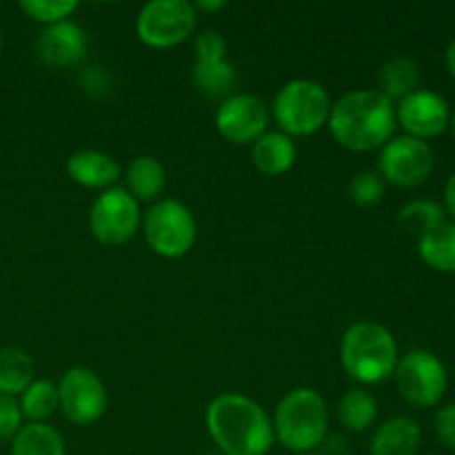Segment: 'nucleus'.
I'll use <instances>...</instances> for the list:
<instances>
[{
    "label": "nucleus",
    "instance_id": "f257e3e1",
    "mask_svg": "<svg viewBox=\"0 0 455 455\" xmlns=\"http://www.w3.org/2000/svg\"><path fill=\"white\" fill-rule=\"evenodd\" d=\"M327 124L338 145L364 154L382 149L394 138L398 118L394 102L378 89H358L331 105Z\"/></svg>",
    "mask_w": 455,
    "mask_h": 455
},
{
    "label": "nucleus",
    "instance_id": "f03ea898",
    "mask_svg": "<svg viewBox=\"0 0 455 455\" xmlns=\"http://www.w3.org/2000/svg\"><path fill=\"white\" fill-rule=\"evenodd\" d=\"M207 429L225 455H265L274 444V422L256 400L222 394L207 407Z\"/></svg>",
    "mask_w": 455,
    "mask_h": 455
},
{
    "label": "nucleus",
    "instance_id": "7ed1b4c3",
    "mask_svg": "<svg viewBox=\"0 0 455 455\" xmlns=\"http://www.w3.org/2000/svg\"><path fill=\"white\" fill-rule=\"evenodd\" d=\"M398 342L394 333L371 320L351 324L342 336L340 363L351 380L360 385H380L394 376L398 364Z\"/></svg>",
    "mask_w": 455,
    "mask_h": 455
},
{
    "label": "nucleus",
    "instance_id": "20e7f679",
    "mask_svg": "<svg viewBox=\"0 0 455 455\" xmlns=\"http://www.w3.org/2000/svg\"><path fill=\"white\" fill-rule=\"evenodd\" d=\"M327 403L311 387L291 389L275 407L274 435L296 455L318 451L327 438Z\"/></svg>",
    "mask_w": 455,
    "mask_h": 455
},
{
    "label": "nucleus",
    "instance_id": "39448f33",
    "mask_svg": "<svg viewBox=\"0 0 455 455\" xmlns=\"http://www.w3.org/2000/svg\"><path fill=\"white\" fill-rule=\"evenodd\" d=\"M329 114L331 98L327 89L314 80H291L274 98V118L289 138L320 132L329 123Z\"/></svg>",
    "mask_w": 455,
    "mask_h": 455
},
{
    "label": "nucleus",
    "instance_id": "423d86ee",
    "mask_svg": "<svg viewBox=\"0 0 455 455\" xmlns=\"http://www.w3.org/2000/svg\"><path fill=\"white\" fill-rule=\"evenodd\" d=\"M395 387L404 403L418 409L438 407L449 387L447 367L435 354L427 349H413L395 364Z\"/></svg>",
    "mask_w": 455,
    "mask_h": 455
},
{
    "label": "nucleus",
    "instance_id": "0eeeda50",
    "mask_svg": "<svg viewBox=\"0 0 455 455\" xmlns=\"http://www.w3.org/2000/svg\"><path fill=\"white\" fill-rule=\"evenodd\" d=\"M142 231L151 251L173 260L191 251L198 235V225L189 207L178 200H160L145 213Z\"/></svg>",
    "mask_w": 455,
    "mask_h": 455
},
{
    "label": "nucleus",
    "instance_id": "6e6552de",
    "mask_svg": "<svg viewBox=\"0 0 455 455\" xmlns=\"http://www.w3.org/2000/svg\"><path fill=\"white\" fill-rule=\"evenodd\" d=\"M198 12L187 0H154L140 9L138 38L151 49H169L185 43L196 29Z\"/></svg>",
    "mask_w": 455,
    "mask_h": 455
},
{
    "label": "nucleus",
    "instance_id": "1a4fd4ad",
    "mask_svg": "<svg viewBox=\"0 0 455 455\" xmlns=\"http://www.w3.org/2000/svg\"><path fill=\"white\" fill-rule=\"evenodd\" d=\"M140 204L127 189L111 187L102 191L89 212V227L93 238L107 247L129 243L140 227Z\"/></svg>",
    "mask_w": 455,
    "mask_h": 455
},
{
    "label": "nucleus",
    "instance_id": "9d476101",
    "mask_svg": "<svg viewBox=\"0 0 455 455\" xmlns=\"http://www.w3.org/2000/svg\"><path fill=\"white\" fill-rule=\"evenodd\" d=\"M435 167V154L429 142L411 136H394L380 149V176L395 187L422 185L429 180Z\"/></svg>",
    "mask_w": 455,
    "mask_h": 455
},
{
    "label": "nucleus",
    "instance_id": "9b49d317",
    "mask_svg": "<svg viewBox=\"0 0 455 455\" xmlns=\"http://www.w3.org/2000/svg\"><path fill=\"white\" fill-rule=\"evenodd\" d=\"M196 65L191 71L196 89L209 100H225L238 83L234 65L225 60L227 43L216 29H207L196 38Z\"/></svg>",
    "mask_w": 455,
    "mask_h": 455
},
{
    "label": "nucleus",
    "instance_id": "f8f14e48",
    "mask_svg": "<svg viewBox=\"0 0 455 455\" xmlns=\"http://www.w3.org/2000/svg\"><path fill=\"white\" fill-rule=\"evenodd\" d=\"M58 409L69 422L93 425L107 409V391L98 373L87 367H74L58 382Z\"/></svg>",
    "mask_w": 455,
    "mask_h": 455
},
{
    "label": "nucleus",
    "instance_id": "ddd939ff",
    "mask_svg": "<svg viewBox=\"0 0 455 455\" xmlns=\"http://www.w3.org/2000/svg\"><path fill=\"white\" fill-rule=\"evenodd\" d=\"M267 124H269V111L265 102L251 93H231L218 107V132L234 145H253L267 133Z\"/></svg>",
    "mask_w": 455,
    "mask_h": 455
},
{
    "label": "nucleus",
    "instance_id": "4468645a",
    "mask_svg": "<svg viewBox=\"0 0 455 455\" xmlns=\"http://www.w3.org/2000/svg\"><path fill=\"white\" fill-rule=\"evenodd\" d=\"M395 118H398L400 127L407 132V136L427 142L447 132L451 109L440 93L431 92V89H418L411 96L398 102Z\"/></svg>",
    "mask_w": 455,
    "mask_h": 455
},
{
    "label": "nucleus",
    "instance_id": "2eb2a0df",
    "mask_svg": "<svg viewBox=\"0 0 455 455\" xmlns=\"http://www.w3.org/2000/svg\"><path fill=\"white\" fill-rule=\"evenodd\" d=\"M38 56L49 67H76L87 56V36L71 20L49 25L38 38Z\"/></svg>",
    "mask_w": 455,
    "mask_h": 455
},
{
    "label": "nucleus",
    "instance_id": "dca6fc26",
    "mask_svg": "<svg viewBox=\"0 0 455 455\" xmlns=\"http://www.w3.org/2000/svg\"><path fill=\"white\" fill-rule=\"evenodd\" d=\"M71 180L87 189H111L120 178V167L109 154L96 149H80L67 160Z\"/></svg>",
    "mask_w": 455,
    "mask_h": 455
},
{
    "label": "nucleus",
    "instance_id": "f3484780",
    "mask_svg": "<svg viewBox=\"0 0 455 455\" xmlns=\"http://www.w3.org/2000/svg\"><path fill=\"white\" fill-rule=\"evenodd\" d=\"M420 444V425L409 416H395L373 431L369 451L371 455H418Z\"/></svg>",
    "mask_w": 455,
    "mask_h": 455
},
{
    "label": "nucleus",
    "instance_id": "a211bd4d",
    "mask_svg": "<svg viewBox=\"0 0 455 455\" xmlns=\"http://www.w3.org/2000/svg\"><path fill=\"white\" fill-rule=\"evenodd\" d=\"M298 149L291 138L283 132H267L253 142L251 160L256 169L265 176L278 178L287 173L296 163Z\"/></svg>",
    "mask_w": 455,
    "mask_h": 455
},
{
    "label": "nucleus",
    "instance_id": "6ab92c4d",
    "mask_svg": "<svg viewBox=\"0 0 455 455\" xmlns=\"http://www.w3.org/2000/svg\"><path fill=\"white\" fill-rule=\"evenodd\" d=\"M420 87V65L409 56H395L378 71V92L391 102L404 100Z\"/></svg>",
    "mask_w": 455,
    "mask_h": 455
},
{
    "label": "nucleus",
    "instance_id": "aec40b11",
    "mask_svg": "<svg viewBox=\"0 0 455 455\" xmlns=\"http://www.w3.org/2000/svg\"><path fill=\"white\" fill-rule=\"evenodd\" d=\"M422 262L440 274H455V222L444 220L418 240Z\"/></svg>",
    "mask_w": 455,
    "mask_h": 455
},
{
    "label": "nucleus",
    "instance_id": "412c9836",
    "mask_svg": "<svg viewBox=\"0 0 455 455\" xmlns=\"http://www.w3.org/2000/svg\"><path fill=\"white\" fill-rule=\"evenodd\" d=\"M167 182V173L156 156H138L127 167V187L129 194L138 203H149L158 198Z\"/></svg>",
    "mask_w": 455,
    "mask_h": 455
},
{
    "label": "nucleus",
    "instance_id": "4be33fe9",
    "mask_svg": "<svg viewBox=\"0 0 455 455\" xmlns=\"http://www.w3.org/2000/svg\"><path fill=\"white\" fill-rule=\"evenodd\" d=\"M34 360L25 349L18 347L0 349V394L16 398L34 382Z\"/></svg>",
    "mask_w": 455,
    "mask_h": 455
},
{
    "label": "nucleus",
    "instance_id": "5701e85b",
    "mask_svg": "<svg viewBox=\"0 0 455 455\" xmlns=\"http://www.w3.org/2000/svg\"><path fill=\"white\" fill-rule=\"evenodd\" d=\"M12 455H65V443L47 422H29L13 435Z\"/></svg>",
    "mask_w": 455,
    "mask_h": 455
},
{
    "label": "nucleus",
    "instance_id": "b1692460",
    "mask_svg": "<svg viewBox=\"0 0 455 455\" xmlns=\"http://www.w3.org/2000/svg\"><path fill=\"white\" fill-rule=\"evenodd\" d=\"M378 418V403L367 389L354 387L338 403V420L347 431H367Z\"/></svg>",
    "mask_w": 455,
    "mask_h": 455
},
{
    "label": "nucleus",
    "instance_id": "393cba45",
    "mask_svg": "<svg viewBox=\"0 0 455 455\" xmlns=\"http://www.w3.org/2000/svg\"><path fill=\"white\" fill-rule=\"evenodd\" d=\"M444 220H447V213H444L443 204L434 203V200H411L398 213V225L409 235H416L418 240L438 225H443Z\"/></svg>",
    "mask_w": 455,
    "mask_h": 455
},
{
    "label": "nucleus",
    "instance_id": "a878e982",
    "mask_svg": "<svg viewBox=\"0 0 455 455\" xmlns=\"http://www.w3.org/2000/svg\"><path fill=\"white\" fill-rule=\"evenodd\" d=\"M20 416L29 422H47L58 411V385L49 380H34L20 394Z\"/></svg>",
    "mask_w": 455,
    "mask_h": 455
},
{
    "label": "nucleus",
    "instance_id": "bb28decb",
    "mask_svg": "<svg viewBox=\"0 0 455 455\" xmlns=\"http://www.w3.org/2000/svg\"><path fill=\"white\" fill-rule=\"evenodd\" d=\"M385 189L387 182L385 178L380 176L378 172H358L349 182V196L358 207H376L382 198H385Z\"/></svg>",
    "mask_w": 455,
    "mask_h": 455
},
{
    "label": "nucleus",
    "instance_id": "cd10ccee",
    "mask_svg": "<svg viewBox=\"0 0 455 455\" xmlns=\"http://www.w3.org/2000/svg\"><path fill=\"white\" fill-rule=\"evenodd\" d=\"M20 9L31 20L49 27L67 20L78 9V3L76 0H22Z\"/></svg>",
    "mask_w": 455,
    "mask_h": 455
},
{
    "label": "nucleus",
    "instance_id": "c85d7f7f",
    "mask_svg": "<svg viewBox=\"0 0 455 455\" xmlns=\"http://www.w3.org/2000/svg\"><path fill=\"white\" fill-rule=\"evenodd\" d=\"M20 422L22 416L16 398L0 394V444L20 431Z\"/></svg>",
    "mask_w": 455,
    "mask_h": 455
},
{
    "label": "nucleus",
    "instance_id": "c756f323",
    "mask_svg": "<svg viewBox=\"0 0 455 455\" xmlns=\"http://www.w3.org/2000/svg\"><path fill=\"white\" fill-rule=\"evenodd\" d=\"M434 431L444 447L455 451V403L444 404L435 411Z\"/></svg>",
    "mask_w": 455,
    "mask_h": 455
},
{
    "label": "nucleus",
    "instance_id": "7c9ffc66",
    "mask_svg": "<svg viewBox=\"0 0 455 455\" xmlns=\"http://www.w3.org/2000/svg\"><path fill=\"white\" fill-rule=\"evenodd\" d=\"M320 447H323L320 455H347V451H349V447H347V440L340 438V435H327Z\"/></svg>",
    "mask_w": 455,
    "mask_h": 455
},
{
    "label": "nucleus",
    "instance_id": "2f4dec72",
    "mask_svg": "<svg viewBox=\"0 0 455 455\" xmlns=\"http://www.w3.org/2000/svg\"><path fill=\"white\" fill-rule=\"evenodd\" d=\"M443 209L444 213H447V220L455 222V173H451L447 180V185H444V194H443Z\"/></svg>",
    "mask_w": 455,
    "mask_h": 455
},
{
    "label": "nucleus",
    "instance_id": "473e14b6",
    "mask_svg": "<svg viewBox=\"0 0 455 455\" xmlns=\"http://www.w3.org/2000/svg\"><path fill=\"white\" fill-rule=\"evenodd\" d=\"M225 7H227L225 0H209V3L207 0H200V3L194 4L196 12H209V13L220 12V9H225Z\"/></svg>",
    "mask_w": 455,
    "mask_h": 455
},
{
    "label": "nucleus",
    "instance_id": "72a5a7b5",
    "mask_svg": "<svg viewBox=\"0 0 455 455\" xmlns=\"http://www.w3.org/2000/svg\"><path fill=\"white\" fill-rule=\"evenodd\" d=\"M444 62H447L449 74H451L453 80H455V38L451 40V43H449L447 52H444Z\"/></svg>",
    "mask_w": 455,
    "mask_h": 455
},
{
    "label": "nucleus",
    "instance_id": "f704fd0d",
    "mask_svg": "<svg viewBox=\"0 0 455 455\" xmlns=\"http://www.w3.org/2000/svg\"><path fill=\"white\" fill-rule=\"evenodd\" d=\"M449 129H451V133H453V140H455V109L451 111V120H449Z\"/></svg>",
    "mask_w": 455,
    "mask_h": 455
},
{
    "label": "nucleus",
    "instance_id": "c9c22d12",
    "mask_svg": "<svg viewBox=\"0 0 455 455\" xmlns=\"http://www.w3.org/2000/svg\"><path fill=\"white\" fill-rule=\"evenodd\" d=\"M298 455H320V451H309V453H298Z\"/></svg>",
    "mask_w": 455,
    "mask_h": 455
},
{
    "label": "nucleus",
    "instance_id": "e433bc0d",
    "mask_svg": "<svg viewBox=\"0 0 455 455\" xmlns=\"http://www.w3.org/2000/svg\"><path fill=\"white\" fill-rule=\"evenodd\" d=\"M0 49H3V36H0Z\"/></svg>",
    "mask_w": 455,
    "mask_h": 455
}]
</instances>
